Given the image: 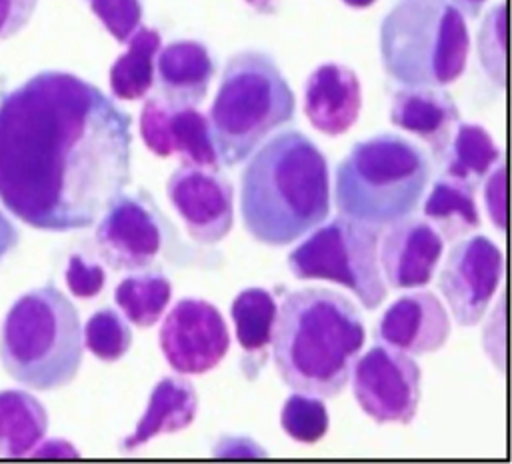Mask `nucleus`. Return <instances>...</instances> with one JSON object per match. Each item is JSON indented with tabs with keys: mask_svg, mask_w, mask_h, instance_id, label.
Returning a JSON list of instances; mask_svg holds the SVG:
<instances>
[{
	"mask_svg": "<svg viewBox=\"0 0 512 464\" xmlns=\"http://www.w3.org/2000/svg\"><path fill=\"white\" fill-rule=\"evenodd\" d=\"M130 116L94 84L44 70L0 102V200L38 230L92 226L130 182Z\"/></svg>",
	"mask_w": 512,
	"mask_h": 464,
	"instance_id": "nucleus-1",
	"label": "nucleus"
},
{
	"mask_svg": "<svg viewBox=\"0 0 512 464\" xmlns=\"http://www.w3.org/2000/svg\"><path fill=\"white\" fill-rule=\"evenodd\" d=\"M240 212L254 240L268 246L296 242L330 212L326 156L306 134L278 132L244 166Z\"/></svg>",
	"mask_w": 512,
	"mask_h": 464,
	"instance_id": "nucleus-2",
	"label": "nucleus"
},
{
	"mask_svg": "<svg viewBox=\"0 0 512 464\" xmlns=\"http://www.w3.org/2000/svg\"><path fill=\"white\" fill-rule=\"evenodd\" d=\"M366 342L358 308L330 288H300L284 296L272 334L282 382L318 398L338 396Z\"/></svg>",
	"mask_w": 512,
	"mask_h": 464,
	"instance_id": "nucleus-3",
	"label": "nucleus"
},
{
	"mask_svg": "<svg viewBox=\"0 0 512 464\" xmlns=\"http://www.w3.org/2000/svg\"><path fill=\"white\" fill-rule=\"evenodd\" d=\"M82 352L78 310L56 286L24 294L6 314L0 360L16 382L44 392L62 388L76 378Z\"/></svg>",
	"mask_w": 512,
	"mask_h": 464,
	"instance_id": "nucleus-4",
	"label": "nucleus"
},
{
	"mask_svg": "<svg viewBox=\"0 0 512 464\" xmlns=\"http://www.w3.org/2000/svg\"><path fill=\"white\" fill-rule=\"evenodd\" d=\"M430 180V158L416 142L382 132L360 140L336 168V208L350 218L384 226L420 204Z\"/></svg>",
	"mask_w": 512,
	"mask_h": 464,
	"instance_id": "nucleus-5",
	"label": "nucleus"
},
{
	"mask_svg": "<svg viewBox=\"0 0 512 464\" xmlns=\"http://www.w3.org/2000/svg\"><path fill=\"white\" fill-rule=\"evenodd\" d=\"M294 94L276 62L254 50L232 56L210 108V136L220 164L244 162L268 134L292 120Z\"/></svg>",
	"mask_w": 512,
	"mask_h": 464,
	"instance_id": "nucleus-6",
	"label": "nucleus"
},
{
	"mask_svg": "<svg viewBox=\"0 0 512 464\" xmlns=\"http://www.w3.org/2000/svg\"><path fill=\"white\" fill-rule=\"evenodd\" d=\"M468 50V28L448 0H398L380 26L384 70L406 86L454 82Z\"/></svg>",
	"mask_w": 512,
	"mask_h": 464,
	"instance_id": "nucleus-7",
	"label": "nucleus"
},
{
	"mask_svg": "<svg viewBox=\"0 0 512 464\" xmlns=\"http://www.w3.org/2000/svg\"><path fill=\"white\" fill-rule=\"evenodd\" d=\"M378 238V226L342 214L300 242L288 254V268L298 280L342 284L366 310H374L386 298Z\"/></svg>",
	"mask_w": 512,
	"mask_h": 464,
	"instance_id": "nucleus-8",
	"label": "nucleus"
},
{
	"mask_svg": "<svg viewBox=\"0 0 512 464\" xmlns=\"http://www.w3.org/2000/svg\"><path fill=\"white\" fill-rule=\"evenodd\" d=\"M352 392L362 412L378 424H410L422 396L416 360L388 344H374L352 368Z\"/></svg>",
	"mask_w": 512,
	"mask_h": 464,
	"instance_id": "nucleus-9",
	"label": "nucleus"
},
{
	"mask_svg": "<svg viewBox=\"0 0 512 464\" xmlns=\"http://www.w3.org/2000/svg\"><path fill=\"white\" fill-rule=\"evenodd\" d=\"M502 268V252L488 236H470L450 248L438 290L458 326L480 324L500 286Z\"/></svg>",
	"mask_w": 512,
	"mask_h": 464,
	"instance_id": "nucleus-10",
	"label": "nucleus"
},
{
	"mask_svg": "<svg viewBox=\"0 0 512 464\" xmlns=\"http://www.w3.org/2000/svg\"><path fill=\"white\" fill-rule=\"evenodd\" d=\"M158 342L172 370L206 374L228 354L230 332L212 302L182 298L166 314Z\"/></svg>",
	"mask_w": 512,
	"mask_h": 464,
	"instance_id": "nucleus-11",
	"label": "nucleus"
},
{
	"mask_svg": "<svg viewBox=\"0 0 512 464\" xmlns=\"http://www.w3.org/2000/svg\"><path fill=\"white\" fill-rule=\"evenodd\" d=\"M166 196L192 240L218 244L232 230L234 188L218 170L182 164L170 174Z\"/></svg>",
	"mask_w": 512,
	"mask_h": 464,
	"instance_id": "nucleus-12",
	"label": "nucleus"
},
{
	"mask_svg": "<svg viewBox=\"0 0 512 464\" xmlns=\"http://www.w3.org/2000/svg\"><path fill=\"white\" fill-rule=\"evenodd\" d=\"M138 128L142 142L156 156L178 154L184 164L210 170L220 166L208 118L196 106L172 104L154 96L142 106Z\"/></svg>",
	"mask_w": 512,
	"mask_h": 464,
	"instance_id": "nucleus-13",
	"label": "nucleus"
},
{
	"mask_svg": "<svg viewBox=\"0 0 512 464\" xmlns=\"http://www.w3.org/2000/svg\"><path fill=\"white\" fill-rule=\"evenodd\" d=\"M96 244L114 270L148 268L162 248L160 222L146 200L120 192L102 214Z\"/></svg>",
	"mask_w": 512,
	"mask_h": 464,
	"instance_id": "nucleus-14",
	"label": "nucleus"
},
{
	"mask_svg": "<svg viewBox=\"0 0 512 464\" xmlns=\"http://www.w3.org/2000/svg\"><path fill=\"white\" fill-rule=\"evenodd\" d=\"M444 240L430 222L398 218L378 238V262L390 288L408 290L426 286L440 262Z\"/></svg>",
	"mask_w": 512,
	"mask_h": 464,
	"instance_id": "nucleus-15",
	"label": "nucleus"
},
{
	"mask_svg": "<svg viewBox=\"0 0 512 464\" xmlns=\"http://www.w3.org/2000/svg\"><path fill=\"white\" fill-rule=\"evenodd\" d=\"M376 336L380 342L406 354L424 356L446 344L450 336L448 312L434 292H408L382 314Z\"/></svg>",
	"mask_w": 512,
	"mask_h": 464,
	"instance_id": "nucleus-16",
	"label": "nucleus"
},
{
	"mask_svg": "<svg viewBox=\"0 0 512 464\" xmlns=\"http://www.w3.org/2000/svg\"><path fill=\"white\" fill-rule=\"evenodd\" d=\"M362 94L354 70L344 64H320L304 86V114L326 136L348 132L360 114Z\"/></svg>",
	"mask_w": 512,
	"mask_h": 464,
	"instance_id": "nucleus-17",
	"label": "nucleus"
},
{
	"mask_svg": "<svg viewBox=\"0 0 512 464\" xmlns=\"http://www.w3.org/2000/svg\"><path fill=\"white\" fill-rule=\"evenodd\" d=\"M390 120L394 126L416 134L430 148L432 156L440 160L452 140L460 114L446 92L412 86L394 94Z\"/></svg>",
	"mask_w": 512,
	"mask_h": 464,
	"instance_id": "nucleus-18",
	"label": "nucleus"
},
{
	"mask_svg": "<svg viewBox=\"0 0 512 464\" xmlns=\"http://www.w3.org/2000/svg\"><path fill=\"white\" fill-rule=\"evenodd\" d=\"M196 412L198 392L194 384L182 376H166L154 384L144 414L134 432L120 442V448L132 452L156 436L184 430L194 422Z\"/></svg>",
	"mask_w": 512,
	"mask_h": 464,
	"instance_id": "nucleus-19",
	"label": "nucleus"
},
{
	"mask_svg": "<svg viewBox=\"0 0 512 464\" xmlns=\"http://www.w3.org/2000/svg\"><path fill=\"white\" fill-rule=\"evenodd\" d=\"M156 70L160 98L172 104L196 106L206 96L214 62L204 44L178 40L160 52Z\"/></svg>",
	"mask_w": 512,
	"mask_h": 464,
	"instance_id": "nucleus-20",
	"label": "nucleus"
},
{
	"mask_svg": "<svg viewBox=\"0 0 512 464\" xmlns=\"http://www.w3.org/2000/svg\"><path fill=\"white\" fill-rule=\"evenodd\" d=\"M424 216L442 240L452 242L470 234L480 226L474 188L444 174L434 182L424 202Z\"/></svg>",
	"mask_w": 512,
	"mask_h": 464,
	"instance_id": "nucleus-21",
	"label": "nucleus"
},
{
	"mask_svg": "<svg viewBox=\"0 0 512 464\" xmlns=\"http://www.w3.org/2000/svg\"><path fill=\"white\" fill-rule=\"evenodd\" d=\"M48 430L44 406L24 390L0 392V454L24 456Z\"/></svg>",
	"mask_w": 512,
	"mask_h": 464,
	"instance_id": "nucleus-22",
	"label": "nucleus"
},
{
	"mask_svg": "<svg viewBox=\"0 0 512 464\" xmlns=\"http://www.w3.org/2000/svg\"><path fill=\"white\" fill-rule=\"evenodd\" d=\"M500 160V150L494 144L486 128L478 124H460L456 126L452 140L442 154L444 174L452 176L470 188H478L486 174Z\"/></svg>",
	"mask_w": 512,
	"mask_h": 464,
	"instance_id": "nucleus-23",
	"label": "nucleus"
},
{
	"mask_svg": "<svg viewBox=\"0 0 512 464\" xmlns=\"http://www.w3.org/2000/svg\"><path fill=\"white\" fill-rule=\"evenodd\" d=\"M160 36L152 28H140L128 38V48L110 68V88L116 98L140 100L154 82V56Z\"/></svg>",
	"mask_w": 512,
	"mask_h": 464,
	"instance_id": "nucleus-24",
	"label": "nucleus"
},
{
	"mask_svg": "<svg viewBox=\"0 0 512 464\" xmlns=\"http://www.w3.org/2000/svg\"><path fill=\"white\" fill-rule=\"evenodd\" d=\"M230 316L240 348L248 356H264L272 344L278 316V304L274 296L264 288H246L234 298Z\"/></svg>",
	"mask_w": 512,
	"mask_h": 464,
	"instance_id": "nucleus-25",
	"label": "nucleus"
},
{
	"mask_svg": "<svg viewBox=\"0 0 512 464\" xmlns=\"http://www.w3.org/2000/svg\"><path fill=\"white\" fill-rule=\"evenodd\" d=\"M172 298V284L162 272H146L124 278L114 292V300L124 316L140 326H154Z\"/></svg>",
	"mask_w": 512,
	"mask_h": 464,
	"instance_id": "nucleus-26",
	"label": "nucleus"
},
{
	"mask_svg": "<svg viewBox=\"0 0 512 464\" xmlns=\"http://www.w3.org/2000/svg\"><path fill=\"white\" fill-rule=\"evenodd\" d=\"M82 340L96 358L116 362L130 350L132 330L118 310L102 308L88 318Z\"/></svg>",
	"mask_w": 512,
	"mask_h": 464,
	"instance_id": "nucleus-27",
	"label": "nucleus"
},
{
	"mask_svg": "<svg viewBox=\"0 0 512 464\" xmlns=\"http://www.w3.org/2000/svg\"><path fill=\"white\" fill-rule=\"evenodd\" d=\"M282 430L300 444H316L322 440L330 426V416L318 396L294 392L284 400L280 410Z\"/></svg>",
	"mask_w": 512,
	"mask_h": 464,
	"instance_id": "nucleus-28",
	"label": "nucleus"
},
{
	"mask_svg": "<svg viewBox=\"0 0 512 464\" xmlns=\"http://www.w3.org/2000/svg\"><path fill=\"white\" fill-rule=\"evenodd\" d=\"M506 14L504 6L492 8L486 16L482 32L478 36V52L488 76L502 84L504 82V32H506Z\"/></svg>",
	"mask_w": 512,
	"mask_h": 464,
	"instance_id": "nucleus-29",
	"label": "nucleus"
},
{
	"mask_svg": "<svg viewBox=\"0 0 512 464\" xmlns=\"http://www.w3.org/2000/svg\"><path fill=\"white\" fill-rule=\"evenodd\" d=\"M92 12L100 18L106 30L118 40L128 42L136 32V26L142 16L138 0H88Z\"/></svg>",
	"mask_w": 512,
	"mask_h": 464,
	"instance_id": "nucleus-30",
	"label": "nucleus"
},
{
	"mask_svg": "<svg viewBox=\"0 0 512 464\" xmlns=\"http://www.w3.org/2000/svg\"><path fill=\"white\" fill-rule=\"evenodd\" d=\"M104 282H106V274L100 264H90L78 254L70 256L68 268H66V284L74 296L78 298L98 296L104 288Z\"/></svg>",
	"mask_w": 512,
	"mask_h": 464,
	"instance_id": "nucleus-31",
	"label": "nucleus"
},
{
	"mask_svg": "<svg viewBox=\"0 0 512 464\" xmlns=\"http://www.w3.org/2000/svg\"><path fill=\"white\" fill-rule=\"evenodd\" d=\"M38 0H0V40L16 36L28 26Z\"/></svg>",
	"mask_w": 512,
	"mask_h": 464,
	"instance_id": "nucleus-32",
	"label": "nucleus"
},
{
	"mask_svg": "<svg viewBox=\"0 0 512 464\" xmlns=\"http://www.w3.org/2000/svg\"><path fill=\"white\" fill-rule=\"evenodd\" d=\"M506 178H504V166L500 164L490 176L484 186V202L490 214L492 224L498 230H504L506 226Z\"/></svg>",
	"mask_w": 512,
	"mask_h": 464,
	"instance_id": "nucleus-33",
	"label": "nucleus"
},
{
	"mask_svg": "<svg viewBox=\"0 0 512 464\" xmlns=\"http://www.w3.org/2000/svg\"><path fill=\"white\" fill-rule=\"evenodd\" d=\"M214 454L216 456H264L266 452L254 444L248 438H240V436H228L222 438L216 446H214Z\"/></svg>",
	"mask_w": 512,
	"mask_h": 464,
	"instance_id": "nucleus-34",
	"label": "nucleus"
},
{
	"mask_svg": "<svg viewBox=\"0 0 512 464\" xmlns=\"http://www.w3.org/2000/svg\"><path fill=\"white\" fill-rule=\"evenodd\" d=\"M18 238H20V234H18L16 226L0 210V260L18 244Z\"/></svg>",
	"mask_w": 512,
	"mask_h": 464,
	"instance_id": "nucleus-35",
	"label": "nucleus"
},
{
	"mask_svg": "<svg viewBox=\"0 0 512 464\" xmlns=\"http://www.w3.org/2000/svg\"><path fill=\"white\" fill-rule=\"evenodd\" d=\"M34 456H78L76 448L64 440H50L34 452Z\"/></svg>",
	"mask_w": 512,
	"mask_h": 464,
	"instance_id": "nucleus-36",
	"label": "nucleus"
},
{
	"mask_svg": "<svg viewBox=\"0 0 512 464\" xmlns=\"http://www.w3.org/2000/svg\"><path fill=\"white\" fill-rule=\"evenodd\" d=\"M456 2V6L464 12V14H468V16H478V10H480V6L484 4V0H454Z\"/></svg>",
	"mask_w": 512,
	"mask_h": 464,
	"instance_id": "nucleus-37",
	"label": "nucleus"
},
{
	"mask_svg": "<svg viewBox=\"0 0 512 464\" xmlns=\"http://www.w3.org/2000/svg\"><path fill=\"white\" fill-rule=\"evenodd\" d=\"M246 2L260 12H270L274 8V0H246Z\"/></svg>",
	"mask_w": 512,
	"mask_h": 464,
	"instance_id": "nucleus-38",
	"label": "nucleus"
},
{
	"mask_svg": "<svg viewBox=\"0 0 512 464\" xmlns=\"http://www.w3.org/2000/svg\"><path fill=\"white\" fill-rule=\"evenodd\" d=\"M348 6H352V8H366V6H370L374 0H344Z\"/></svg>",
	"mask_w": 512,
	"mask_h": 464,
	"instance_id": "nucleus-39",
	"label": "nucleus"
}]
</instances>
